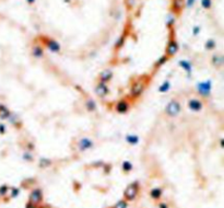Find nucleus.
I'll list each match as a JSON object with an SVG mask.
<instances>
[{"label":"nucleus","mask_w":224,"mask_h":208,"mask_svg":"<svg viewBox=\"0 0 224 208\" xmlns=\"http://www.w3.org/2000/svg\"><path fill=\"white\" fill-rule=\"evenodd\" d=\"M11 198L12 197H16L19 195V190L18 188H11Z\"/></svg>","instance_id":"nucleus-25"},{"label":"nucleus","mask_w":224,"mask_h":208,"mask_svg":"<svg viewBox=\"0 0 224 208\" xmlns=\"http://www.w3.org/2000/svg\"><path fill=\"white\" fill-rule=\"evenodd\" d=\"M180 104L178 101L176 100H172L170 103L167 104L166 106V113L167 115H170V116H177L179 114V112H180Z\"/></svg>","instance_id":"nucleus-3"},{"label":"nucleus","mask_w":224,"mask_h":208,"mask_svg":"<svg viewBox=\"0 0 224 208\" xmlns=\"http://www.w3.org/2000/svg\"><path fill=\"white\" fill-rule=\"evenodd\" d=\"M8 120L10 122L11 124L13 125L14 127H16V128H19L20 127V125H21V120H20V118H19V116L16 114H14V113H11L10 116L8 117Z\"/></svg>","instance_id":"nucleus-11"},{"label":"nucleus","mask_w":224,"mask_h":208,"mask_svg":"<svg viewBox=\"0 0 224 208\" xmlns=\"http://www.w3.org/2000/svg\"><path fill=\"white\" fill-rule=\"evenodd\" d=\"M214 46H215V43H214V41H212V40L208 41L207 42V44H206V47H207L208 49H212Z\"/></svg>","instance_id":"nucleus-24"},{"label":"nucleus","mask_w":224,"mask_h":208,"mask_svg":"<svg viewBox=\"0 0 224 208\" xmlns=\"http://www.w3.org/2000/svg\"><path fill=\"white\" fill-rule=\"evenodd\" d=\"M201 5H202L203 8L208 9L211 7V0H201Z\"/></svg>","instance_id":"nucleus-22"},{"label":"nucleus","mask_w":224,"mask_h":208,"mask_svg":"<svg viewBox=\"0 0 224 208\" xmlns=\"http://www.w3.org/2000/svg\"><path fill=\"white\" fill-rule=\"evenodd\" d=\"M8 191H9V187L7 186V185H2V186L0 187V195L3 196V195H5L8 193Z\"/></svg>","instance_id":"nucleus-21"},{"label":"nucleus","mask_w":224,"mask_h":208,"mask_svg":"<svg viewBox=\"0 0 224 208\" xmlns=\"http://www.w3.org/2000/svg\"><path fill=\"white\" fill-rule=\"evenodd\" d=\"M25 208H38V207H37V205H34V204H32L31 202H29V203L25 205Z\"/></svg>","instance_id":"nucleus-28"},{"label":"nucleus","mask_w":224,"mask_h":208,"mask_svg":"<svg viewBox=\"0 0 224 208\" xmlns=\"http://www.w3.org/2000/svg\"><path fill=\"white\" fill-rule=\"evenodd\" d=\"M150 194H151V197L153 199H160L163 192H162L161 188H153V190H151Z\"/></svg>","instance_id":"nucleus-14"},{"label":"nucleus","mask_w":224,"mask_h":208,"mask_svg":"<svg viewBox=\"0 0 224 208\" xmlns=\"http://www.w3.org/2000/svg\"><path fill=\"white\" fill-rule=\"evenodd\" d=\"M47 47L52 51V53H57L59 52V49H60V46H59V44H58L57 42H55V41H48V43H47Z\"/></svg>","instance_id":"nucleus-13"},{"label":"nucleus","mask_w":224,"mask_h":208,"mask_svg":"<svg viewBox=\"0 0 224 208\" xmlns=\"http://www.w3.org/2000/svg\"><path fill=\"white\" fill-rule=\"evenodd\" d=\"M132 169V164H131L129 161H125L124 162V164H123V170L124 172H129Z\"/></svg>","instance_id":"nucleus-18"},{"label":"nucleus","mask_w":224,"mask_h":208,"mask_svg":"<svg viewBox=\"0 0 224 208\" xmlns=\"http://www.w3.org/2000/svg\"><path fill=\"white\" fill-rule=\"evenodd\" d=\"M166 59H167V56H163V57L160 58V60L157 62V66H161L162 64H164V62H166Z\"/></svg>","instance_id":"nucleus-27"},{"label":"nucleus","mask_w":224,"mask_h":208,"mask_svg":"<svg viewBox=\"0 0 224 208\" xmlns=\"http://www.w3.org/2000/svg\"><path fill=\"white\" fill-rule=\"evenodd\" d=\"M91 147H92V141L90 140L89 138H83V139H81L80 144H79L80 150H86V149H90Z\"/></svg>","instance_id":"nucleus-12"},{"label":"nucleus","mask_w":224,"mask_h":208,"mask_svg":"<svg viewBox=\"0 0 224 208\" xmlns=\"http://www.w3.org/2000/svg\"><path fill=\"white\" fill-rule=\"evenodd\" d=\"M202 102L199 99H197V98H193V99H190L188 101V107L191 111H193V112H199L200 109H202Z\"/></svg>","instance_id":"nucleus-4"},{"label":"nucleus","mask_w":224,"mask_h":208,"mask_svg":"<svg viewBox=\"0 0 224 208\" xmlns=\"http://www.w3.org/2000/svg\"><path fill=\"white\" fill-rule=\"evenodd\" d=\"M43 192L41 188H34L32 190L31 193H30V196H29V202H31L32 204L34 205H39V204L43 203Z\"/></svg>","instance_id":"nucleus-2"},{"label":"nucleus","mask_w":224,"mask_h":208,"mask_svg":"<svg viewBox=\"0 0 224 208\" xmlns=\"http://www.w3.org/2000/svg\"><path fill=\"white\" fill-rule=\"evenodd\" d=\"M33 55L36 57H42L43 56V48L41 46H35L33 48Z\"/></svg>","instance_id":"nucleus-15"},{"label":"nucleus","mask_w":224,"mask_h":208,"mask_svg":"<svg viewBox=\"0 0 224 208\" xmlns=\"http://www.w3.org/2000/svg\"><path fill=\"white\" fill-rule=\"evenodd\" d=\"M34 1H35V0H27V2H29V3H33Z\"/></svg>","instance_id":"nucleus-32"},{"label":"nucleus","mask_w":224,"mask_h":208,"mask_svg":"<svg viewBox=\"0 0 224 208\" xmlns=\"http://www.w3.org/2000/svg\"><path fill=\"white\" fill-rule=\"evenodd\" d=\"M143 90H144V83L141 82V81H138V82H135L132 86V88H131V94L133 96H139L142 93Z\"/></svg>","instance_id":"nucleus-6"},{"label":"nucleus","mask_w":224,"mask_h":208,"mask_svg":"<svg viewBox=\"0 0 224 208\" xmlns=\"http://www.w3.org/2000/svg\"><path fill=\"white\" fill-rule=\"evenodd\" d=\"M129 109V103L126 102V101H120L118 102V104L116 105V111L118 113H125Z\"/></svg>","instance_id":"nucleus-10"},{"label":"nucleus","mask_w":224,"mask_h":208,"mask_svg":"<svg viewBox=\"0 0 224 208\" xmlns=\"http://www.w3.org/2000/svg\"><path fill=\"white\" fill-rule=\"evenodd\" d=\"M95 93H96V95L99 96V98H104V96H106V95L108 94V88H107L106 83L99 82V84L96 86V88H95Z\"/></svg>","instance_id":"nucleus-5"},{"label":"nucleus","mask_w":224,"mask_h":208,"mask_svg":"<svg viewBox=\"0 0 224 208\" xmlns=\"http://www.w3.org/2000/svg\"><path fill=\"white\" fill-rule=\"evenodd\" d=\"M85 106L89 109V111H93V109H95V102L92 100H89L85 104Z\"/></svg>","instance_id":"nucleus-19"},{"label":"nucleus","mask_w":224,"mask_h":208,"mask_svg":"<svg viewBox=\"0 0 224 208\" xmlns=\"http://www.w3.org/2000/svg\"><path fill=\"white\" fill-rule=\"evenodd\" d=\"M127 206H128L127 200H125V199H120V200H118V202L116 203L114 208H127Z\"/></svg>","instance_id":"nucleus-17"},{"label":"nucleus","mask_w":224,"mask_h":208,"mask_svg":"<svg viewBox=\"0 0 224 208\" xmlns=\"http://www.w3.org/2000/svg\"><path fill=\"white\" fill-rule=\"evenodd\" d=\"M138 136H135V135H129V136H127V142H129V144H131V145H135L137 142H138Z\"/></svg>","instance_id":"nucleus-16"},{"label":"nucleus","mask_w":224,"mask_h":208,"mask_svg":"<svg viewBox=\"0 0 224 208\" xmlns=\"http://www.w3.org/2000/svg\"><path fill=\"white\" fill-rule=\"evenodd\" d=\"M139 193V183L138 182H133L131 183L130 185H128L127 188L124 192V197H125V200H133L137 195Z\"/></svg>","instance_id":"nucleus-1"},{"label":"nucleus","mask_w":224,"mask_h":208,"mask_svg":"<svg viewBox=\"0 0 224 208\" xmlns=\"http://www.w3.org/2000/svg\"><path fill=\"white\" fill-rule=\"evenodd\" d=\"M177 51H178L177 43H176L175 41L170 42V43H168V45H167V49H166L167 55H168V56H173V55H175V54L177 53Z\"/></svg>","instance_id":"nucleus-8"},{"label":"nucleus","mask_w":224,"mask_h":208,"mask_svg":"<svg viewBox=\"0 0 224 208\" xmlns=\"http://www.w3.org/2000/svg\"><path fill=\"white\" fill-rule=\"evenodd\" d=\"M174 23V16H167V25L171 26Z\"/></svg>","instance_id":"nucleus-26"},{"label":"nucleus","mask_w":224,"mask_h":208,"mask_svg":"<svg viewBox=\"0 0 224 208\" xmlns=\"http://www.w3.org/2000/svg\"><path fill=\"white\" fill-rule=\"evenodd\" d=\"M182 0H175V1H174V8H175V10L182 9Z\"/></svg>","instance_id":"nucleus-20"},{"label":"nucleus","mask_w":224,"mask_h":208,"mask_svg":"<svg viewBox=\"0 0 224 208\" xmlns=\"http://www.w3.org/2000/svg\"><path fill=\"white\" fill-rule=\"evenodd\" d=\"M197 32L199 33V29H198V27H195V30H193V33H195V35H197Z\"/></svg>","instance_id":"nucleus-31"},{"label":"nucleus","mask_w":224,"mask_h":208,"mask_svg":"<svg viewBox=\"0 0 224 208\" xmlns=\"http://www.w3.org/2000/svg\"><path fill=\"white\" fill-rule=\"evenodd\" d=\"M159 206H160V208H168V207H167V205L165 203H160V205H159Z\"/></svg>","instance_id":"nucleus-30"},{"label":"nucleus","mask_w":224,"mask_h":208,"mask_svg":"<svg viewBox=\"0 0 224 208\" xmlns=\"http://www.w3.org/2000/svg\"><path fill=\"white\" fill-rule=\"evenodd\" d=\"M113 78V71L110 69H106L103 73H101V82H108Z\"/></svg>","instance_id":"nucleus-9"},{"label":"nucleus","mask_w":224,"mask_h":208,"mask_svg":"<svg viewBox=\"0 0 224 208\" xmlns=\"http://www.w3.org/2000/svg\"><path fill=\"white\" fill-rule=\"evenodd\" d=\"M197 89H198L199 93L202 94L203 96H207L208 94H210L211 86H210V83L209 82H201L197 86Z\"/></svg>","instance_id":"nucleus-7"},{"label":"nucleus","mask_w":224,"mask_h":208,"mask_svg":"<svg viewBox=\"0 0 224 208\" xmlns=\"http://www.w3.org/2000/svg\"><path fill=\"white\" fill-rule=\"evenodd\" d=\"M168 86H170V83H168V82L163 83V84L161 86V88H160V91H161V92H166L167 90L170 89V87H168Z\"/></svg>","instance_id":"nucleus-23"},{"label":"nucleus","mask_w":224,"mask_h":208,"mask_svg":"<svg viewBox=\"0 0 224 208\" xmlns=\"http://www.w3.org/2000/svg\"><path fill=\"white\" fill-rule=\"evenodd\" d=\"M196 0H187V5L188 7H193V3H195Z\"/></svg>","instance_id":"nucleus-29"}]
</instances>
